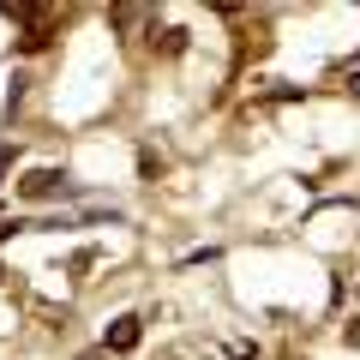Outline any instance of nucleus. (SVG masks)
<instances>
[{
    "instance_id": "7ed1b4c3",
    "label": "nucleus",
    "mask_w": 360,
    "mask_h": 360,
    "mask_svg": "<svg viewBox=\"0 0 360 360\" xmlns=\"http://www.w3.org/2000/svg\"><path fill=\"white\" fill-rule=\"evenodd\" d=\"M0 13L13 18V25H30V30H49V18H54V6H42V0H6Z\"/></svg>"
},
{
    "instance_id": "20e7f679",
    "label": "nucleus",
    "mask_w": 360,
    "mask_h": 360,
    "mask_svg": "<svg viewBox=\"0 0 360 360\" xmlns=\"http://www.w3.org/2000/svg\"><path fill=\"white\" fill-rule=\"evenodd\" d=\"M186 49V30H162V54H180Z\"/></svg>"
},
{
    "instance_id": "f03ea898",
    "label": "nucleus",
    "mask_w": 360,
    "mask_h": 360,
    "mask_svg": "<svg viewBox=\"0 0 360 360\" xmlns=\"http://www.w3.org/2000/svg\"><path fill=\"white\" fill-rule=\"evenodd\" d=\"M139 342H144V319H139V312H120V319L103 330V348H108V354H132Z\"/></svg>"
},
{
    "instance_id": "f257e3e1",
    "label": "nucleus",
    "mask_w": 360,
    "mask_h": 360,
    "mask_svg": "<svg viewBox=\"0 0 360 360\" xmlns=\"http://www.w3.org/2000/svg\"><path fill=\"white\" fill-rule=\"evenodd\" d=\"M72 193V180L60 174V168H30L25 180H18V198H30V205H49V198H66Z\"/></svg>"
},
{
    "instance_id": "6e6552de",
    "label": "nucleus",
    "mask_w": 360,
    "mask_h": 360,
    "mask_svg": "<svg viewBox=\"0 0 360 360\" xmlns=\"http://www.w3.org/2000/svg\"><path fill=\"white\" fill-rule=\"evenodd\" d=\"M0 283H6V270H0Z\"/></svg>"
},
{
    "instance_id": "423d86ee",
    "label": "nucleus",
    "mask_w": 360,
    "mask_h": 360,
    "mask_svg": "<svg viewBox=\"0 0 360 360\" xmlns=\"http://www.w3.org/2000/svg\"><path fill=\"white\" fill-rule=\"evenodd\" d=\"M342 342H348V348H360V319H348V324H342Z\"/></svg>"
},
{
    "instance_id": "0eeeda50",
    "label": "nucleus",
    "mask_w": 360,
    "mask_h": 360,
    "mask_svg": "<svg viewBox=\"0 0 360 360\" xmlns=\"http://www.w3.org/2000/svg\"><path fill=\"white\" fill-rule=\"evenodd\" d=\"M13 156H18V150H13V144H0V180L13 174Z\"/></svg>"
},
{
    "instance_id": "39448f33",
    "label": "nucleus",
    "mask_w": 360,
    "mask_h": 360,
    "mask_svg": "<svg viewBox=\"0 0 360 360\" xmlns=\"http://www.w3.org/2000/svg\"><path fill=\"white\" fill-rule=\"evenodd\" d=\"M139 168H144V180H156V174H162V156H150V150H139Z\"/></svg>"
}]
</instances>
